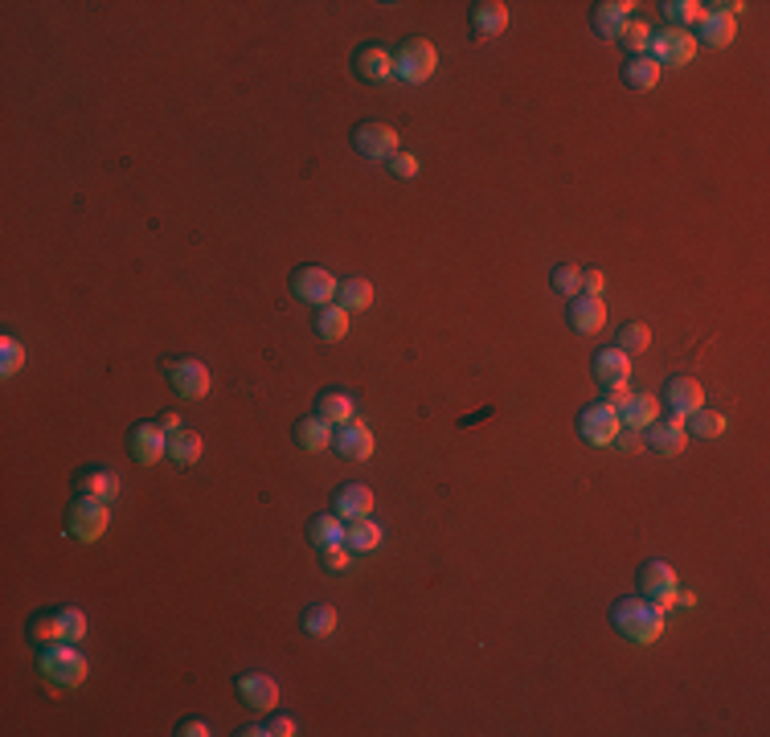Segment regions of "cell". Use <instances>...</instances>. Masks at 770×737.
Returning <instances> with one entry per match:
<instances>
[{
	"label": "cell",
	"instance_id": "cell-1",
	"mask_svg": "<svg viewBox=\"0 0 770 737\" xmlns=\"http://www.w3.org/2000/svg\"><path fill=\"white\" fill-rule=\"evenodd\" d=\"M611 627L627 639V643H639V647H648L664 635V611L656 602H648L644 594L639 598H615L611 606Z\"/></svg>",
	"mask_w": 770,
	"mask_h": 737
},
{
	"label": "cell",
	"instance_id": "cell-2",
	"mask_svg": "<svg viewBox=\"0 0 770 737\" xmlns=\"http://www.w3.org/2000/svg\"><path fill=\"white\" fill-rule=\"evenodd\" d=\"M87 656L78 652V643H50V647H37V672L46 676L50 688L58 692H74L87 680Z\"/></svg>",
	"mask_w": 770,
	"mask_h": 737
},
{
	"label": "cell",
	"instance_id": "cell-3",
	"mask_svg": "<svg viewBox=\"0 0 770 737\" xmlns=\"http://www.w3.org/2000/svg\"><path fill=\"white\" fill-rule=\"evenodd\" d=\"M439 70V50H435V41H426V37H406L402 46L394 50V78L410 82V86H422V82H431Z\"/></svg>",
	"mask_w": 770,
	"mask_h": 737
},
{
	"label": "cell",
	"instance_id": "cell-4",
	"mask_svg": "<svg viewBox=\"0 0 770 737\" xmlns=\"http://www.w3.org/2000/svg\"><path fill=\"white\" fill-rule=\"evenodd\" d=\"M111 529V504L107 500H95V496H74L70 508H66V533L74 541H99L103 533Z\"/></svg>",
	"mask_w": 770,
	"mask_h": 737
},
{
	"label": "cell",
	"instance_id": "cell-5",
	"mask_svg": "<svg viewBox=\"0 0 770 737\" xmlns=\"http://www.w3.org/2000/svg\"><path fill=\"white\" fill-rule=\"evenodd\" d=\"M164 377H168V385H173V394L185 398V402H201V398H209V389H213V373L197 357H168L164 361Z\"/></svg>",
	"mask_w": 770,
	"mask_h": 737
},
{
	"label": "cell",
	"instance_id": "cell-6",
	"mask_svg": "<svg viewBox=\"0 0 770 737\" xmlns=\"http://www.w3.org/2000/svg\"><path fill=\"white\" fill-rule=\"evenodd\" d=\"M353 148H357L365 160H385V164H390V156L402 152V136H398L394 123L365 119V123L353 127Z\"/></svg>",
	"mask_w": 770,
	"mask_h": 737
},
{
	"label": "cell",
	"instance_id": "cell-7",
	"mask_svg": "<svg viewBox=\"0 0 770 737\" xmlns=\"http://www.w3.org/2000/svg\"><path fill=\"white\" fill-rule=\"evenodd\" d=\"M648 58L660 62V70H664V66H689V62L697 58V37H693V29H672V25L652 29Z\"/></svg>",
	"mask_w": 770,
	"mask_h": 737
},
{
	"label": "cell",
	"instance_id": "cell-8",
	"mask_svg": "<svg viewBox=\"0 0 770 737\" xmlns=\"http://www.w3.org/2000/svg\"><path fill=\"white\" fill-rule=\"evenodd\" d=\"M336 287H340V279L316 263H304V267L291 271V295L299 303H312V308H328L336 299Z\"/></svg>",
	"mask_w": 770,
	"mask_h": 737
},
{
	"label": "cell",
	"instance_id": "cell-9",
	"mask_svg": "<svg viewBox=\"0 0 770 737\" xmlns=\"http://www.w3.org/2000/svg\"><path fill=\"white\" fill-rule=\"evenodd\" d=\"M635 582H639V594H644L648 602H656L664 615L676 606V586H680V582H676V570L668 566V561H660V557L644 561V566H639V574H635Z\"/></svg>",
	"mask_w": 770,
	"mask_h": 737
},
{
	"label": "cell",
	"instance_id": "cell-10",
	"mask_svg": "<svg viewBox=\"0 0 770 737\" xmlns=\"http://www.w3.org/2000/svg\"><path fill=\"white\" fill-rule=\"evenodd\" d=\"M619 430H623L619 410H611L607 402H590V406L578 410V435H582V443H590V447H611Z\"/></svg>",
	"mask_w": 770,
	"mask_h": 737
},
{
	"label": "cell",
	"instance_id": "cell-11",
	"mask_svg": "<svg viewBox=\"0 0 770 737\" xmlns=\"http://www.w3.org/2000/svg\"><path fill=\"white\" fill-rule=\"evenodd\" d=\"M127 451H132L136 463L156 467L160 459H168V430L152 418V422H136L132 435H127Z\"/></svg>",
	"mask_w": 770,
	"mask_h": 737
},
{
	"label": "cell",
	"instance_id": "cell-12",
	"mask_svg": "<svg viewBox=\"0 0 770 737\" xmlns=\"http://www.w3.org/2000/svg\"><path fill=\"white\" fill-rule=\"evenodd\" d=\"M234 692H238V701L246 709H254V713H271L279 705V680L267 676V672H238Z\"/></svg>",
	"mask_w": 770,
	"mask_h": 737
},
{
	"label": "cell",
	"instance_id": "cell-13",
	"mask_svg": "<svg viewBox=\"0 0 770 737\" xmlns=\"http://www.w3.org/2000/svg\"><path fill=\"white\" fill-rule=\"evenodd\" d=\"M349 66H353V74L361 78V82H390L394 78V50H385L381 41H365V46H357L353 50V58H349Z\"/></svg>",
	"mask_w": 770,
	"mask_h": 737
},
{
	"label": "cell",
	"instance_id": "cell-14",
	"mask_svg": "<svg viewBox=\"0 0 770 737\" xmlns=\"http://www.w3.org/2000/svg\"><path fill=\"white\" fill-rule=\"evenodd\" d=\"M644 443H648V451L660 455V459L684 455V447H689V430H684V418H676V414H672V418H656V422L648 426Z\"/></svg>",
	"mask_w": 770,
	"mask_h": 737
},
{
	"label": "cell",
	"instance_id": "cell-15",
	"mask_svg": "<svg viewBox=\"0 0 770 737\" xmlns=\"http://www.w3.org/2000/svg\"><path fill=\"white\" fill-rule=\"evenodd\" d=\"M660 406H668L676 418H689L693 410H701L705 406V389H701V381L697 377H668L664 381V389H660Z\"/></svg>",
	"mask_w": 770,
	"mask_h": 737
},
{
	"label": "cell",
	"instance_id": "cell-16",
	"mask_svg": "<svg viewBox=\"0 0 770 737\" xmlns=\"http://www.w3.org/2000/svg\"><path fill=\"white\" fill-rule=\"evenodd\" d=\"M373 504H377L373 488H369V484H357V480L340 484V488L332 492V512H336L340 520H345V525H353V520L373 516Z\"/></svg>",
	"mask_w": 770,
	"mask_h": 737
},
{
	"label": "cell",
	"instance_id": "cell-17",
	"mask_svg": "<svg viewBox=\"0 0 770 737\" xmlns=\"http://www.w3.org/2000/svg\"><path fill=\"white\" fill-rule=\"evenodd\" d=\"M635 9H639L635 0H598V5L590 9V29L598 37H607V41H619V33L635 17Z\"/></svg>",
	"mask_w": 770,
	"mask_h": 737
},
{
	"label": "cell",
	"instance_id": "cell-18",
	"mask_svg": "<svg viewBox=\"0 0 770 737\" xmlns=\"http://www.w3.org/2000/svg\"><path fill=\"white\" fill-rule=\"evenodd\" d=\"M566 324H570L578 336L603 332V324H607V303H603V295H574L570 308H566Z\"/></svg>",
	"mask_w": 770,
	"mask_h": 737
},
{
	"label": "cell",
	"instance_id": "cell-19",
	"mask_svg": "<svg viewBox=\"0 0 770 737\" xmlns=\"http://www.w3.org/2000/svg\"><path fill=\"white\" fill-rule=\"evenodd\" d=\"M373 430L361 422V418H353L349 426H336V435H332V451L340 455V459H349V463H361V459H369L373 455Z\"/></svg>",
	"mask_w": 770,
	"mask_h": 737
},
{
	"label": "cell",
	"instance_id": "cell-20",
	"mask_svg": "<svg viewBox=\"0 0 770 737\" xmlns=\"http://www.w3.org/2000/svg\"><path fill=\"white\" fill-rule=\"evenodd\" d=\"M697 33V46H713V50H725L730 41L738 37V21L734 17H725V13H717V9H709L705 5V13H701V21L693 25Z\"/></svg>",
	"mask_w": 770,
	"mask_h": 737
},
{
	"label": "cell",
	"instance_id": "cell-21",
	"mask_svg": "<svg viewBox=\"0 0 770 737\" xmlns=\"http://www.w3.org/2000/svg\"><path fill=\"white\" fill-rule=\"evenodd\" d=\"M467 21H472V37L492 41V37H500L508 29V5L504 0H476Z\"/></svg>",
	"mask_w": 770,
	"mask_h": 737
},
{
	"label": "cell",
	"instance_id": "cell-22",
	"mask_svg": "<svg viewBox=\"0 0 770 737\" xmlns=\"http://www.w3.org/2000/svg\"><path fill=\"white\" fill-rule=\"evenodd\" d=\"M590 373L598 385H623V381H631V357L623 349H615V344H607V349H598L590 357Z\"/></svg>",
	"mask_w": 770,
	"mask_h": 737
},
{
	"label": "cell",
	"instance_id": "cell-23",
	"mask_svg": "<svg viewBox=\"0 0 770 737\" xmlns=\"http://www.w3.org/2000/svg\"><path fill=\"white\" fill-rule=\"evenodd\" d=\"M74 492L78 496H95V500H119V492H123V484H119V475L115 471H103V467H82L78 475H74Z\"/></svg>",
	"mask_w": 770,
	"mask_h": 737
},
{
	"label": "cell",
	"instance_id": "cell-24",
	"mask_svg": "<svg viewBox=\"0 0 770 737\" xmlns=\"http://www.w3.org/2000/svg\"><path fill=\"white\" fill-rule=\"evenodd\" d=\"M332 435H336V426H328V422H324V418H316V414L299 418V422L291 426L295 447H299V451H312V455L328 451V447H332Z\"/></svg>",
	"mask_w": 770,
	"mask_h": 737
},
{
	"label": "cell",
	"instance_id": "cell-25",
	"mask_svg": "<svg viewBox=\"0 0 770 737\" xmlns=\"http://www.w3.org/2000/svg\"><path fill=\"white\" fill-rule=\"evenodd\" d=\"M25 639H29L33 647L70 643V639H66V623H62V611H58V606H54V611H37V615H29V623H25Z\"/></svg>",
	"mask_w": 770,
	"mask_h": 737
},
{
	"label": "cell",
	"instance_id": "cell-26",
	"mask_svg": "<svg viewBox=\"0 0 770 737\" xmlns=\"http://www.w3.org/2000/svg\"><path fill=\"white\" fill-rule=\"evenodd\" d=\"M316 418H324L328 426H349L357 418V398L345 389H324L316 398Z\"/></svg>",
	"mask_w": 770,
	"mask_h": 737
},
{
	"label": "cell",
	"instance_id": "cell-27",
	"mask_svg": "<svg viewBox=\"0 0 770 737\" xmlns=\"http://www.w3.org/2000/svg\"><path fill=\"white\" fill-rule=\"evenodd\" d=\"M660 62H652L648 54H639V58H627L623 62V86L627 91H639V95H648V91H656L660 86Z\"/></svg>",
	"mask_w": 770,
	"mask_h": 737
},
{
	"label": "cell",
	"instance_id": "cell-28",
	"mask_svg": "<svg viewBox=\"0 0 770 737\" xmlns=\"http://www.w3.org/2000/svg\"><path fill=\"white\" fill-rule=\"evenodd\" d=\"M201 451H205V443H201V435H197L193 426H181V430H173V435H168V463L193 467V463L201 459Z\"/></svg>",
	"mask_w": 770,
	"mask_h": 737
},
{
	"label": "cell",
	"instance_id": "cell-29",
	"mask_svg": "<svg viewBox=\"0 0 770 737\" xmlns=\"http://www.w3.org/2000/svg\"><path fill=\"white\" fill-rule=\"evenodd\" d=\"M660 398H652V394H631L627 398V406L619 410V422L623 426H631V430H648L656 418H660Z\"/></svg>",
	"mask_w": 770,
	"mask_h": 737
},
{
	"label": "cell",
	"instance_id": "cell-30",
	"mask_svg": "<svg viewBox=\"0 0 770 737\" xmlns=\"http://www.w3.org/2000/svg\"><path fill=\"white\" fill-rule=\"evenodd\" d=\"M345 520H340L336 512H320V516H312L308 520V541H312V549H328V545H340L345 541Z\"/></svg>",
	"mask_w": 770,
	"mask_h": 737
},
{
	"label": "cell",
	"instance_id": "cell-31",
	"mask_svg": "<svg viewBox=\"0 0 770 737\" xmlns=\"http://www.w3.org/2000/svg\"><path fill=\"white\" fill-rule=\"evenodd\" d=\"M336 623H340V615H336V606H328V602H312L308 611L299 615V627H304V635H312V639H328L336 631Z\"/></svg>",
	"mask_w": 770,
	"mask_h": 737
},
{
	"label": "cell",
	"instance_id": "cell-32",
	"mask_svg": "<svg viewBox=\"0 0 770 737\" xmlns=\"http://www.w3.org/2000/svg\"><path fill=\"white\" fill-rule=\"evenodd\" d=\"M316 336L336 344L349 336V312L340 308V303H328V308H316Z\"/></svg>",
	"mask_w": 770,
	"mask_h": 737
},
{
	"label": "cell",
	"instance_id": "cell-33",
	"mask_svg": "<svg viewBox=\"0 0 770 737\" xmlns=\"http://www.w3.org/2000/svg\"><path fill=\"white\" fill-rule=\"evenodd\" d=\"M336 303L345 308L349 316L353 312H369L373 308V283L369 279H345L336 287Z\"/></svg>",
	"mask_w": 770,
	"mask_h": 737
},
{
	"label": "cell",
	"instance_id": "cell-34",
	"mask_svg": "<svg viewBox=\"0 0 770 737\" xmlns=\"http://www.w3.org/2000/svg\"><path fill=\"white\" fill-rule=\"evenodd\" d=\"M381 541H385V529H381V525H373L369 516H365V520H353V525L345 529V545H349V553H353V557H357V553H373Z\"/></svg>",
	"mask_w": 770,
	"mask_h": 737
},
{
	"label": "cell",
	"instance_id": "cell-35",
	"mask_svg": "<svg viewBox=\"0 0 770 737\" xmlns=\"http://www.w3.org/2000/svg\"><path fill=\"white\" fill-rule=\"evenodd\" d=\"M615 349H623L627 357L648 353V349H652V328H648V324H639V320L619 324V332H615Z\"/></svg>",
	"mask_w": 770,
	"mask_h": 737
},
{
	"label": "cell",
	"instance_id": "cell-36",
	"mask_svg": "<svg viewBox=\"0 0 770 737\" xmlns=\"http://www.w3.org/2000/svg\"><path fill=\"white\" fill-rule=\"evenodd\" d=\"M684 430H689V439H721L725 435V418L709 406L693 410L689 418H684Z\"/></svg>",
	"mask_w": 770,
	"mask_h": 737
},
{
	"label": "cell",
	"instance_id": "cell-37",
	"mask_svg": "<svg viewBox=\"0 0 770 737\" xmlns=\"http://www.w3.org/2000/svg\"><path fill=\"white\" fill-rule=\"evenodd\" d=\"M660 13H664V21H668L672 29H693V25L701 21L705 5H701V0H664Z\"/></svg>",
	"mask_w": 770,
	"mask_h": 737
},
{
	"label": "cell",
	"instance_id": "cell-38",
	"mask_svg": "<svg viewBox=\"0 0 770 737\" xmlns=\"http://www.w3.org/2000/svg\"><path fill=\"white\" fill-rule=\"evenodd\" d=\"M619 46L627 50V58L648 54V46H652V25H648V21H639V17H631L627 29L619 33Z\"/></svg>",
	"mask_w": 770,
	"mask_h": 737
},
{
	"label": "cell",
	"instance_id": "cell-39",
	"mask_svg": "<svg viewBox=\"0 0 770 737\" xmlns=\"http://www.w3.org/2000/svg\"><path fill=\"white\" fill-rule=\"evenodd\" d=\"M549 287L558 291L562 299L582 295V267H574V263H558V267L549 271Z\"/></svg>",
	"mask_w": 770,
	"mask_h": 737
},
{
	"label": "cell",
	"instance_id": "cell-40",
	"mask_svg": "<svg viewBox=\"0 0 770 737\" xmlns=\"http://www.w3.org/2000/svg\"><path fill=\"white\" fill-rule=\"evenodd\" d=\"M316 553H320L324 574H332V578H340V574H349V570H353V553H349L345 541H340V545H328V549H316Z\"/></svg>",
	"mask_w": 770,
	"mask_h": 737
},
{
	"label": "cell",
	"instance_id": "cell-41",
	"mask_svg": "<svg viewBox=\"0 0 770 737\" xmlns=\"http://www.w3.org/2000/svg\"><path fill=\"white\" fill-rule=\"evenodd\" d=\"M25 369V344L17 336H0V373L13 377Z\"/></svg>",
	"mask_w": 770,
	"mask_h": 737
},
{
	"label": "cell",
	"instance_id": "cell-42",
	"mask_svg": "<svg viewBox=\"0 0 770 737\" xmlns=\"http://www.w3.org/2000/svg\"><path fill=\"white\" fill-rule=\"evenodd\" d=\"M58 611H62V623H66V639L70 643H82V639H87L91 635V619H87V611H82V606H58Z\"/></svg>",
	"mask_w": 770,
	"mask_h": 737
},
{
	"label": "cell",
	"instance_id": "cell-43",
	"mask_svg": "<svg viewBox=\"0 0 770 737\" xmlns=\"http://www.w3.org/2000/svg\"><path fill=\"white\" fill-rule=\"evenodd\" d=\"M390 177H398V181H414V177H418V156H410V152L390 156Z\"/></svg>",
	"mask_w": 770,
	"mask_h": 737
},
{
	"label": "cell",
	"instance_id": "cell-44",
	"mask_svg": "<svg viewBox=\"0 0 770 737\" xmlns=\"http://www.w3.org/2000/svg\"><path fill=\"white\" fill-rule=\"evenodd\" d=\"M627 398H631V385L623 381V385H603V398H598V402H607L611 410H623Z\"/></svg>",
	"mask_w": 770,
	"mask_h": 737
},
{
	"label": "cell",
	"instance_id": "cell-45",
	"mask_svg": "<svg viewBox=\"0 0 770 737\" xmlns=\"http://www.w3.org/2000/svg\"><path fill=\"white\" fill-rule=\"evenodd\" d=\"M295 733H299L295 717H271V721L263 725V737H295Z\"/></svg>",
	"mask_w": 770,
	"mask_h": 737
},
{
	"label": "cell",
	"instance_id": "cell-46",
	"mask_svg": "<svg viewBox=\"0 0 770 737\" xmlns=\"http://www.w3.org/2000/svg\"><path fill=\"white\" fill-rule=\"evenodd\" d=\"M611 447H619V451H627V455H631V451H639V447H644V430L623 426L619 435H615V443H611Z\"/></svg>",
	"mask_w": 770,
	"mask_h": 737
},
{
	"label": "cell",
	"instance_id": "cell-47",
	"mask_svg": "<svg viewBox=\"0 0 770 737\" xmlns=\"http://www.w3.org/2000/svg\"><path fill=\"white\" fill-rule=\"evenodd\" d=\"M607 287V275L598 267H582V295H603Z\"/></svg>",
	"mask_w": 770,
	"mask_h": 737
},
{
	"label": "cell",
	"instance_id": "cell-48",
	"mask_svg": "<svg viewBox=\"0 0 770 737\" xmlns=\"http://www.w3.org/2000/svg\"><path fill=\"white\" fill-rule=\"evenodd\" d=\"M173 733H177V737H209L213 729H209V721H205V717H185Z\"/></svg>",
	"mask_w": 770,
	"mask_h": 737
},
{
	"label": "cell",
	"instance_id": "cell-49",
	"mask_svg": "<svg viewBox=\"0 0 770 737\" xmlns=\"http://www.w3.org/2000/svg\"><path fill=\"white\" fill-rule=\"evenodd\" d=\"M156 422H160V426H164V430H168V435H173V430H181V426H185V422H181V418H177V414H173V410H164V414H160V418H156Z\"/></svg>",
	"mask_w": 770,
	"mask_h": 737
},
{
	"label": "cell",
	"instance_id": "cell-50",
	"mask_svg": "<svg viewBox=\"0 0 770 737\" xmlns=\"http://www.w3.org/2000/svg\"><path fill=\"white\" fill-rule=\"evenodd\" d=\"M676 606H684V611H689V606H697V594H693V590H680V586H676Z\"/></svg>",
	"mask_w": 770,
	"mask_h": 737
}]
</instances>
